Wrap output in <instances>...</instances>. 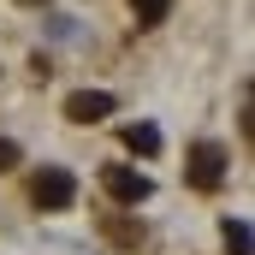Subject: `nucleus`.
Masks as SVG:
<instances>
[{
	"label": "nucleus",
	"mask_w": 255,
	"mask_h": 255,
	"mask_svg": "<svg viewBox=\"0 0 255 255\" xmlns=\"http://www.w3.org/2000/svg\"><path fill=\"white\" fill-rule=\"evenodd\" d=\"M30 202H36L42 214H65V208L77 202V178H71L65 166H42L36 184H30Z\"/></svg>",
	"instance_id": "nucleus-1"
},
{
	"label": "nucleus",
	"mask_w": 255,
	"mask_h": 255,
	"mask_svg": "<svg viewBox=\"0 0 255 255\" xmlns=\"http://www.w3.org/2000/svg\"><path fill=\"white\" fill-rule=\"evenodd\" d=\"M130 12H136V24H160L172 12V0H130Z\"/></svg>",
	"instance_id": "nucleus-6"
},
{
	"label": "nucleus",
	"mask_w": 255,
	"mask_h": 255,
	"mask_svg": "<svg viewBox=\"0 0 255 255\" xmlns=\"http://www.w3.org/2000/svg\"><path fill=\"white\" fill-rule=\"evenodd\" d=\"M226 255H250V226L244 220H226Z\"/></svg>",
	"instance_id": "nucleus-7"
},
{
	"label": "nucleus",
	"mask_w": 255,
	"mask_h": 255,
	"mask_svg": "<svg viewBox=\"0 0 255 255\" xmlns=\"http://www.w3.org/2000/svg\"><path fill=\"white\" fill-rule=\"evenodd\" d=\"M101 190L113 196L119 208H136V202H148V196H154V178H148V172H136V166H107V172H101Z\"/></svg>",
	"instance_id": "nucleus-3"
},
{
	"label": "nucleus",
	"mask_w": 255,
	"mask_h": 255,
	"mask_svg": "<svg viewBox=\"0 0 255 255\" xmlns=\"http://www.w3.org/2000/svg\"><path fill=\"white\" fill-rule=\"evenodd\" d=\"M125 148L130 154H160V130L154 125H125Z\"/></svg>",
	"instance_id": "nucleus-5"
},
{
	"label": "nucleus",
	"mask_w": 255,
	"mask_h": 255,
	"mask_svg": "<svg viewBox=\"0 0 255 255\" xmlns=\"http://www.w3.org/2000/svg\"><path fill=\"white\" fill-rule=\"evenodd\" d=\"M226 172H232V154H226L220 142H196V148H190V166H184L190 190H220Z\"/></svg>",
	"instance_id": "nucleus-2"
},
{
	"label": "nucleus",
	"mask_w": 255,
	"mask_h": 255,
	"mask_svg": "<svg viewBox=\"0 0 255 255\" xmlns=\"http://www.w3.org/2000/svg\"><path fill=\"white\" fill-rule=\"evenodd\" d=\"M18 160H24V148H18V142H12V136H0V172H12V166H18Z\"/></svg>",
	"instance_id": "nucleus-8"
},
{
	"label": "nucleus",
	"mask_w": 255,
	"mask_h": 255,
	"mask_svg": "<svg viewBox=\"0 0 255 255\" xmlns=\"http://www.w3.org/2000/svg\"><path fill=\"white\" fill-rule=\"evenodd\" d=\"M107 113H113V95L107 89H71L65 95V119L71 125H101Z\"/></svg>",
	"instance_id": "nucleus-4"
}]
</instances>
